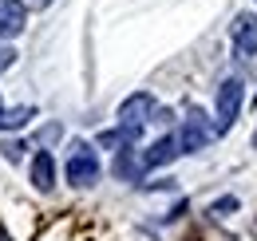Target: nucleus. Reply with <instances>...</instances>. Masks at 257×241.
Wrapping results in <instances>:
<instances>
[{"label":"nucleus","mask_w":257,"mask_h":241,"mask_svg":"<svg viewBox=\"0 0 257 241\" xmlns=\"http://www.w3.org/2000/svg\"><path fill=\"white\" fill-rule=\"evenodd\" d=\"M67 182L79 190H87V186H95L99 182V154L91 143H71V151H67Z\"/></svg>","instance_id":"f257e3e1"},{"label":"nucleus","mask_w":257,"mask_h":241,"mask_svg":"<svg viewBox=\"0 0 257 241\" xmlns=\"http://www.w3.org/2000/svg\"><path fill=\"white\" fill-rule=\"evenodd\" d=\"M119 131H127L131 139H139L143 135V127L155 119V99L147 95V91H135V95H127L123 103H119Z\"/></svg>","instance_id":"f03ea898"},{"label":"nucleus","mask_w":257,"mask_h":241,"mask_svg":"<svg viewBox=\"0 0 257 241\" xmlns=\"http://www.w3.org/2000/svg\"><path fill=\"white\" fill-rule=\"evenodd\" d=\"M241 103H245V83L233 75V79H225L222 87H218V123H214V135H225L237 123Z\"/></svg>","instance_id":"7ed1b4c3"},{"label":"nucleus","mask_w":257,"mask_h":241,"mask_svg":"<svg viewBox=\"0 0 257 241\" xmlns=\"http://www.w3.org/2000/svg\"><path fill=\"white\" fill-rule=\"evenodd\" d=\"M210 139H214V127L206 123V115H202L198 107H190V111H186V123H182V131H178V147H182V154H198Z\"/></svg>","instance_id":"20e7f679"},{"label":"nucleus","mask_w":257,"mask_h":241,"mask_svg":"<svg viewBox=\"0 0 257 241\" xmlns=\"http://www.w3.org/2000/svg\"><path fill=\"white\" fill-rule=\"evenodd\" d=\"M182 154L178 147V135H162L155 147H147V151L139 154V170H155V166H166V162H174Z\"/></svg>","instance_id":"39448f33"},{"label":"nucleus","mask_w":257,"mask_h":241,"mask_svg":"<svg viewBox=\"0 0 257 241\" xmlns=\"http://www.w3.org/2000/svg\"><path fill=\"white\" fill-rule=\"evenodd\" d=\"M233 52L237 56H257V16L253 12H237L233 20Z\"/></svg>","instance_id":"423d86ee"},{"label":"nucleus","mask_w":257,"mask_h":241,"mask_svg":"<svg viewBox=\"0 0 257 241\" xmlns=\"http://www.w3.org/2000/svg\"><path fill=\"white\" fill-rule=\"evenodd\" d=\"M28 28V8L20 0H0V40H16Z\"/></svg>","instance_id":"0eeeda50"},{"label":"nucleus","mask_w":257,"mask_h":241,"mask_svg":"<svg viewBox=\"0 0 257 241\" xmlns=\"http://www.w3.org/2000/svg\"><path fill=\"white\" fill-rule=\"evenodd\" d=\"M32 186L36 190H52L56 186V158H52V151H40L32 158Z\"/></svg>","instance_id":"6e6552de"},{"label":"nucleus","mask_w":257,"mask_h":241,"mask_svg":"<svg viewBox=\"0 0 257 241\" xmlns=\"http://www.w3.org/2000/svg\"><path fill=\"white\" fill-rule=\"evenodd\" d=\"M36 119V107H16V111H0V131H20Z\"/></svg>","instance_id":"1a4fd4ad"},{"label":"nucleus","mask_w":257,"mask_h":241,"mask_svg":"<svg viewBox=\"0 0 257 241\" xmlns=\"http://www.w3.org/2000/svg\"><path fill=\"white\" fill-rule=\"evenodd\" d=\"M28 151V143H20V139H4L0 143V154H4V162H20Z\"/></svg>","instance_id":"9d476101"},{"label":"nucleus","mask_w":257,"mask_h":241,"mask_svg":"<svg viewBox=\"0 0 257 241\" xmlns=\"http://www.w3.org/2000/svg\"><path fill=\"white\" fill-rule=\"evenodd\" d=\"M16 63V48H8V40H0V71H8Z\"/></svg>","instance_id":"9b49d317"},{"label":"nucleus","mask_w":257,"mask_h":241,"mask_svg":"<svg viewBox=\"0 0 257 241\" xmlns=\"http://www.w3.org/2000/svg\"><path fill=\"white\" fill-rule=\"evenodd\" d=\"M233 206H237V198H222V202L214 206V213H225V210H233Z\"/></svg>","instance_id":"f8f14e48"},{"label":"nucleus","mask_w":257,"mask_h":241,"mask_svg":"<svg viewBox=\"0 0 257 241\" xmlns=\"http://www.w3.org/2000/svg\"><path fill=\"white\" fill-rule=\"evenodd\" d=\"M0 241H12V237H8V229H4V225H0Z\"/></svg>","instance_id":"ddd939ff"}]
</instances>
